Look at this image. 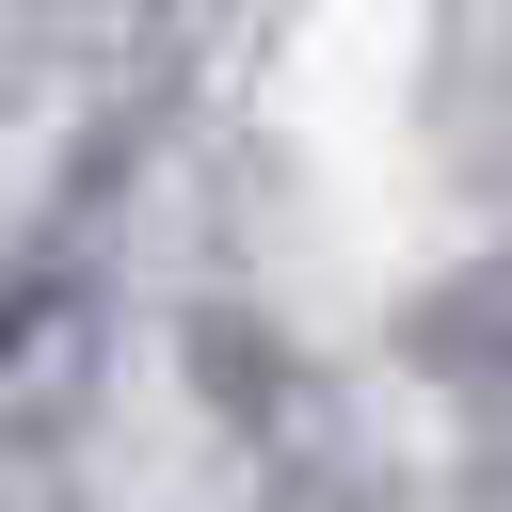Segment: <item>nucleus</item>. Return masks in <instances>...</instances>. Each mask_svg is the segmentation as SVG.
Wrapping results in <instances>:
<instances>
[{
  "label": "nucleus",
  "instance_id": "1",
  "mask_svg": "<svg viewBox=\"0 0 512 512\" xmlns=\"http://www.w3.org/2000/svg\"><path fill=\"white\" fill-rule=\"evenodd\" d=\"M96 352H112L96 288L16 272V288H0V432H64V416H80V384H96Z\"/></svg>",
  "mask_w": 512,
  "mask_h": 512
},
{
  "label": "nucleus",
  "instance_id": "2",
  "mask_svg": "<svg viewBox=\"0 0 512 512\" xmlns=\"http://www.w3.org/2000/svg\"><path fill=\"white\" fill-rule=\"evenodd\" d=\"M400 352L480 416V432H512V256H480V272H432L416 304H400Z\"/></svg>",
  "mask_w": 512,
  "mask_h": 512
}]
</instances>
